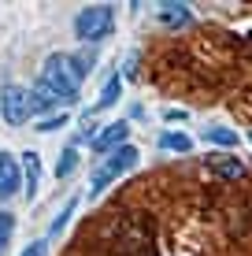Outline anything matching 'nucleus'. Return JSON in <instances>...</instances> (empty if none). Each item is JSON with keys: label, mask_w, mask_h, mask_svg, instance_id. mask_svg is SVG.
<instances>
[{"label": "nucleus", "mask_w": 252, "mask_h": 256, "mask_svg": "<svg viewBox=\"0 0 252 256\" xmlns=\"http://www.w3.org/2000/svg\"><path fill=\"white\" fill-rule=\"evenodd\" d=\"M82 70H78L74 56H63V52H56V56L45 60V67H41V82L48 86V90H56L59 96H63L67 104L78 100V90H82Z\"/></svg>", "instance_id": "obj_1"}, {"label": "nucleus", "mask_w": 252, "mask_h": 256, "mask_svg": "<svg viewBox=\"0 0 252 256\" xmlns=\"http://www.w3.org/2000/svg\"><path fill=\"white\" fill-rule=\"evenodd\" d=\"M134 164H137V148H134V145H119L115 152H108V156L100 160V167L93 171V178H89V197L104 193L111 182L119 178V174H126Z\"/></svg>", "instance_id": "obj_2"}, {"label": "nucleus", "mask_w": 252, "mask_h": 256, "mask_svg": "<svg viewBox=\"0 0 252 256\" xmlns=\"http://www.w3.org/2000/svg\"><path fill=\"white\" fill-rule=\"evenodd\" d=\"M111 26H115V12H111V4H93V8H82L74 19V34L89 45V41H104L111 34Z\"/></svg>", "instance_id": "obj_3"}, {"label": "nucleus", "mask_w": 252, "mask_h": 256, "mask_svg": "<svg viewBox=\"0 0 252 256\" xmlns=\"http://www.w3.org/2000/svg\"><path fill=\"white\" fill-rule=\"evenodd\" d=\"M0 112H4V119L11 122V126H22V122L30 119V90H22V86H4V90H0Z\"/></svg>", "instance_id": "obj_4"}, {"label": "nucleus", "mask_w": 252, "mask_h": 256, "mask_svg": "<svg viewBox=\"0 0 252 256\" xmlns=\"http://www.w3.org/2000/svg\"><path fill=\"white\" fill-rule=\"evenodd\" d=\"M126 134H130V126H126L123 119H119V122H108V126H104L100 134L93 138V148L108 156V152H115L119 145H126Z\"/></svg>", "instance_id": "obj_5"}, {"label": "nucleus", "mask_w": 252, "mask_h": 256, "mask_svg": "<svg viewBox=\"0 0 252 256\" xmlns=\"http://www.w3.org/2000/svg\"><path fill=\"white\" fill-rule=\"evenodd\" d=\"M19 190H22V174H19V164H15L7 152H0V200L15 197Z\"/></svg>", "instance_id": "obj_6"}, {"label": "nucleus", "mask_w": 252, "mask_h": 256, "mask_svg": "<svg viewBox=\"0 0 252 256\" xmlns=\"http://www.w3.org/2000/svg\"><path fill=\"white\" fill-rule=\"evenodd\" d=\"M208 171H215L219 178H241V174H245V164H241L238 156H230V152H212L208 156Z\"/></svg>", "instance_id": "obj_7"}, {"label": "nucleus", "mask_w": 252, "mask_h": 256, "mask_svg": "<svg viewBox=\"0 0 252 256\" xmlns=\"http://www.w3.org/2000/svg\"><path fill=\"white\" fill-rule=\"evenodd\" d=\"M37 182H41V156L26 152V160H22V190H26V197L37 193Z\"/></svg>", "instance_id": "obj_8"}, {"label": "nucleus", "mask_w": 252, "mask_h": 256, "mask_svg": "<svg viewBox=\"0 0 252 256\" xmlns=\"http://www.w3.org/2000/svg\"><path fill=\"white\" fill-rule=\"evenodd\" d=\"M119 93H123V78H108V86H104V93L97 96V104H93L89 112H85V116H97V112H104V108H111V104L119 100Z\"/></svg>", "instance_id": "obj_9"}, {"label": "nucleus", "mask_w": 252, "mask_h": 256, "mask_svg": "<svg viewBox=\"0 0 252 256\" xmlns=\"http://www.w3.org/2000/svg\"><path fill=\"white\" fill-rule=\"evenodd\" d=\"M156 15H160L167 26H186L189 22V8L186 4H156Z\"/></svg>", "instance_id": "obj_10"}, {"label": "nucleus", "mask_w": 252, "mask_h": 256, "mask_svg": "<svg viewBox=\"0 0 252 256\" xmlns=\"http://www.w3.org/2000/svg\"><path fill=\"white\" fill-rule=\"evenodd\" d=\"M204 141H212V145H238V130H230V126H208L204 130Z\"/></svg>", "instance_id": "obj_11"}, {"label": "nucleus", "mask_w": 252, "mask_h": 256, "mask_svg": "<svg viewBox=\"0 0 252 256\" xmlns=\"http://www.w3.org/2000/svg\"><path fill=\"white\" fill-rule=\"evenodd\" d=\"M160 148H163V152H189V148H193V138H189V134H163Z\"/></svg>", "instance_id": "obj_12"}, {"label": "nucleus", "mask_w": 252, "mask_h": 256, "mask_svg": "<svg viewBox=\"0 0 252 256\" xmlns=\"http://www.w3.org/2000/svg\"><path fill=\"white\" fill-rule=\"evenodd\" d=\"M11 234H15V216L11 212H0V252H4L7 242H11Z\"/></svg>", "instance_id": "obj_13"}, {"label": "nucleus", "mask_w": 252, "mask_h": 256, "mask_svg": "<svg viewBox=\"0 0 252 256\" xmlns=\"http://www.w3.org/2000/svg\"><path fill=\"white\" fill-rule=\"evenodd\" d=\"M74 167H78V148H67V152H63V160H59V167H56V174H59V178H67V174H71Z\"/></svg>", "instance_id": "obj_14"}, {"label": "nucleus", "mask_w": 252, "mask_h": 256, "mask_svg": "<svg viewBox=\"0 0 252 256\" xmlns=\"http://www.w3.org/2000/svg\"><path fill=\"white\" fill-rule=\"evenodd\" d=\"M59 126H67V116L59 112V116H48V119H41L33 130H41V134H52V130H59Z\"/></svg>", "instance_id": "obj_15"}, {"label": "nucleus", "mask_w": 252, "mask_h": 256, "mask_svg": "<svg viewBox=\"0 0 252 256\" xmlns=\"http://www.w3.org/2000/svg\"><path fill=\"white\" fill-rule=\"evenodd\" d=\"M71 212H74V200H67V208H63V216H56V223H52V234H59L67 226V219H71Z\"/></svg>", "instance_id": "obj_16"}, {"label": "nucleus", "mask_w": 252, "mask_h": 256, "mask_svg": "<svg viewBox=\"0 0 252 256\" xmlns=\"http://www.w3.org/2000/svg\"><path fill=\"white\" fill-rule=\"evenodd\" d=\"M22 256H48V245H45V242H33V245H30V249H26Z\"/></svg>", "instance_id": "obj_17"}]
</instances>
